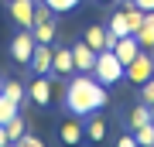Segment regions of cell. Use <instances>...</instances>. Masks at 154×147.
I'll return each instance as SVG.
<instances>
[{
	"mask_svg": "<svg viewBox=\"0 0 154 147\" xmlns=\"http://www.w3.org/2000/svg\"><path fill=\"white\" fill-rule=\"evenodd\" d=\"M151 123H154V103H151Z\"/></svg>",
	"mask_w": 154,
	"mask_h": 147,
	"instance_id": "83f0119b",
	"label": "cell"
},
{
	"mask_svg": "<svg viewBox=\"0 0 154 147\" xmlns=\"http://www.w3.org/2000/svg\"><path fill=\"white\" fill-rule=\"evenodd\" d=\"M0 89H4V79H0Z\"/></svg>",
	"mask_w": 154,
	"mask_h": 147,
	"instance_id": "f546056e",
	"label": "cell"
},
{
	"mask_svg": "<svg viewBox=\"0 0 154 147\" xmlns=\"http://www.w3.org/2000/svg\"><path fill=\"white\" fill-rule=\"evenodd\" d=\"M106 31H110L113 38L134 34V31H130V21H127V11H113V14H110V24H106Z\"/></svg>",
	"mask_w": 154,
	"mask_h": 147,
	"instance_id": "9a60e30c",
	"label": "cell"
},
{
	"mask_svg": "<svg viewBox=\"0 0 154 147\" xmlns=\"http://www.w3.org/2000/svg\"><path fill=\"white\" fill-rule=\"evenodd\" d=\"M45 4H48L55 14H69V11H75V7L82 4V0H45Z\"/></svg>",
	"mask_w": 154,
	"mask_h": 147,
	"instance_id": "44dd1931",
	"label": "cell"
},
{
	"mask_svg": "<svg viewBox=\"0 0 154 147\" xmlns=\"http://www.w3.org/2000/svg\"><path fill=\"white\" fill-rule=\"evenodd\" d=\"M82 41L89 44V48H96V51H103V48H113V44H116V38H113L110 31H106L103 24H93V27H86Z\"/></svg>",
	"mask_w": 154,
	"mask_h": 147,
	"instance_id": "ba28073f",
	"label": "cell"
},
{
	"mask_svg": "<svg viewBox=\"0 0 154 147\" xmlns=\"http://www.w3.org/2000/svg\"><path fill=\"white\" fill-rule=\"evenodd\" d=\"M96 48H89L86 41H75L72 44V58H75V72H93V65H96Z\"/></svg>",
	"mask_w": 154,
	"mask_h": 147,
	"instance_id": "30bf717a",
	"label": "cell"
},
{
	"mask_svg": "<svg viewBox=\"0 0 154 147\" xmlns=\"http://www.w3.org/2000/svg\"><path fill=\"white\" fill-rule=\"evenodd\" d=\"M130 4H137L140 11H154V0H130Z\"/></svg>",
	"mask_w": 154,
	"mask_h": 147,
	"instance_id": "484cf974",
	"label": "cell"
},
{
	"mask_svg": "<svg viewBox=\"0 0 154 147\" xmlns=\"http://www.w3.org/2000/svg\"><path fill=\"white\" fill-rule=\"evenodd\" d=\"M72 72H75L72 48H58V44H55V55H51V72H48V75H72Z\"/></svg>",
	"mask_w": 154,
	"mask_h": 147,
	"instance_id": "9c48e42d",
	"label": "cell"
},
{
	"mask_svg": "<svg viewBox=\"0 0 154 147\" xmlns=\"http://www.w3.org/2000/svg\"><path fill=\"white\" fill-rule=\"evenodd\" d=\"M113 55L123 62V69H127V65H130V62L140 55V41H137V34H123V38H116V44H113Z\"/></svg>",
	"mask_w": 154,
	"mask_h": 147,
	"instance_id": "52a82bcc",
	"label": "cell"
},
{
	"mask_svg": "<svg viewBox=\"0 0 154 147\" xmlns=\"http://www.w3.org/2000/svg\"><path fill=\"white\" fill-rule=\"evenodd\" d=\"M4 144H11V137H7V130H4V123H0V147Z\"/></svg>",
	"mask_w": 154,
	"mask_h": 147,
	"instance_id": "4316f807",
	"label": "cell"
},
{
	"mask_svg": "<svg viewBox=\"0 0 154 147\" xmlns=\"http://www.w3.org/2000/svg\"><path fill=\"white\" fill-rule=\"evenodd\" d=\"M7 11L17 27H34V0H7Z\"/></svg>",
	"mask_w": 154,
	"mask_h": 147,
	"instance_id": "5b68a950",
	"label": "cell"
},
{
	"mask_svg": "<svg viewBox=\"0 0 154 147\" xmlns=\"http://www.w3.org/2000/svg\"><path fill=\"white\" fill-rule=\"evenodd\" d=\"M116 144H120V147H137V137H134V130H127V133L116 137Z\"/></svg>",
	"mask_w": 154,
	"mask_h": 147,
	"instance_id": "d4e9b609",
	"label": "cell"
},
{
	"mask_svg": "<svg viewBox=\"0 0 154 147\" xmlns=\"http://www.w3.org/2000/svg\"><path fill=\"white\" fill-rule=\"evenodd\" d=\"M51 55H55V44H34V55H31L28 69L34 75H48L51 72Z\"/></svg>",
	"mask_w": 154,
	"mask_h": 147,
	"instance_id": "8992f818",
	"label": "cell"
},
{
	"mask_svg": "<svg viewBox=\"0 0 154 147\" xmlns=\"http://www.w3.org/2000/svg\"><path fill=\"white\" fill-rule=\"evenodd\" d=\"M134 34H137V41H140V48H144V51H154V11L144 14V24H140Z\"/></svg>",
	"mask_w": 154,
	"mask_h": 147,
	"instance_id": "4fadbf2b",
	"label": "cell"
},
{
	"mask_svg": "<svg viewBox=\"0 0 154 147\" xmlns=\"http://www.w3.org/2000/svg\"><path fill=\"white\" fill-rule=\"evenodd\" d=\"M4 130H7V137H11V144H14V140H21V137H24V130H28V127H24L21 116H11V120L4 123Z\"/></svg>",
	"mask_w": 154,
	"mask_h": 147,
	"instance_id": "d6986e66",
	"label": "cell"
},
{
	"mask_svg": "<svg viewBox=\"0 0 154 147\" xmlns=\"http://www.w3.org/2000/svg\"><path fill=\"white\" fill-rule=\"evenodd\" d=\"M17 109H21V103H14V99H7L0 93V123H7L11 116H17Z\"/></svg>",
	"mask_w": 154,
	"mask_h": 147,
	"instance_id": "ffe728a7",
	"label": "cell"
},
{
	"mask_svg": "<svg viewBox=\"0 0 154 147\" xmlns=\"http://www.w3.org/2000/svg\"><path fill=\"white\" fill-rule=\"evenodd\" d=\"M154 75V51H144L140 48V55L127 65V72H123V79L127 82H134V86H140V82H147Z\"/></svg>",
	"mask_w": 154,
	"mask_h": 147,
	"instance_id": "3957f363",
	"label": "cell"
},
{
	"mask_svg": "<svg viewBox=\"0 0 154 147\" xmlns=\"http://www.w3.org/2000/svg\"><path fill=\"white\" fill-rule=\"evenodd\" d=\"M140 103H147V106L154 103V75L147 82H140Z\"/></svg>",
	"mask_w": 154,
	"mask_h": 147,
	"instance_id": "603a6c76",
	"label": "cell"
},
{
	"mask_svg": "<svg viewBox=\"0 0 154 147\" xmlns=\"http://www.w3.org/2000/svg\"><path fill=\"white\" fill-rule=\"evenodd\" d=\"M144 123H151V106L147 103H137V106L130 109V116H127V127L137 130V127H144Z\"/></svg>",
	"mask_w": 154,
	"mask_h": 147,
	"instance_id": "e0dca14e",
	"label": "cell"
},
{
	"mask_svg": "<svg viewBox=\"0 0 154 147\" xmlns=\"http://www.w3.org/2000/svg\"><path fill=\"white\" fill-rule=\"evenodd\" d=\"M103 137H106V120H103V116H96V113H89V116H86V140L99 144Z\"/></svg>",
	"mask_w": 154,
	"mask_h": 147,
	"instance_id": "5bb4252c",
	"label": "cell"
},
{
	"mask_svg": "<svg viewBox=\"0 0 154 147\" xmlns=\"http://www.w3.org/2000/svg\"><path fill=\"white\" fill-rule=\"evenodd\" d=\"M28 96L38 106H48L51 103V82H48V75H34V82L28 86Z\"/></svg>",
	"mask_w": 154,
	"mask_h": 147,
	"instance_id": "8fae6325",
	"label": "cell"
},
{
	"mask_svg": "<svg viewBox=\"0 0 154 147\" xmlns=\"http://www.w3.org/2000/svg\"><path fill=\"white\" fill-rule=\"evenodd\" d=\"M106 103H110V93H106V86L99 82L93 72H82V75L69 79L65 86V109L72 116H86L96 113V109H103Z\"/></svg>",
	"mask_w": 154,
	"mask_h": 147,
	"instance_id": "6da1fadb",
	"label": "cell"
},
{
	"mask_svg": "<svg viewBox=\"0 0 154 147\" xmlns=\"http://www.w3.org/2000/svg\"><path fill=\"white\" fill-rule=\"evenodd\" d=\"M31 34L38 44H55V21H38L31 27Z\"/></svg>",
	"mask_w": 154,
	"mask_h": 147,
	"instance_id": "2e32d148",
	"label": "cell"
},
{
	"mask_svg": "<svg viewBox=\"0 0 154 147\" xmlns=\"http://www.w3.org/2000/svg\"><path fill=\"white\" fill-rule=\"evenodd\" d=\"M134 137H137V144L151 147V144H154V123H144V127H137V130H134Z\"/></svg>",
	"mask_w": 154,
	"mask_h": 147,
	"instance_id": "7402d4cb",
	"label": "cell"
},
{
	"mask_svg": "<svg viewBox=\"0 0 154 147\" xmlns=\"http://www.w3.org/2000/svg\"><path fill=\"white\" fill-rule=\"evenodd\" d=\"M17 147H41L45 140H41V137H34V133H28V130H24V137H21V140H14Z\"/></svg>",
	"mask_w": 154,
	"mask_h": 147,
	"instance_id": "cb8c5ba5",
	"label": "cell"
},
{
	"mask_svg": "<svg viewBox=\"0 0 154 147\" xmlns=\"http://www.w3.org/2000/svg\"><path fill=\"white\" fill-rule=\"evenodd\" d=\"M7 99H14V103H24V82H17V79H4V89H0Z\"/></svg>",
	"mask_w": 154,
	"mask_h": 147,
	"instance_id": "ac0fdd59",
	"label": "cell"
},
{
	"mask_svg": "<svg viewBox=\"0 0 154 147\" xmlns=\"http://www.w3.org/2000/svg\"><path fill=\"white\" fill-rule=\"evenodd\" d=\"M58 137H62V144H82V137H86V123H82V116H75V120H65Z\"/></svg>",
	"mask_w": 154,
	"mask_h": 147,
	"instance_id": "7c38bea8",
	"label": "cell"
},
{
	"mask_svg": "<svg viewBox=\"0 0 154 147\" xmlns=\"http://www.w3.org/2000/svg\"><path fill=\"white\" fill-rule=\"evenodd\" d=\"M34 34H31V27H21V31L14 34V41H11V58L17 62V65H28L31 62V55H34Z\"/></svg>",
	"mask_w": 154,
	"mask_h": 147,
	"instance_id": "277c9868",
	"label": "cell"
},
{
	"mask_svg": "<svg viewBox=\"0 0 154 147\" xmlns=\"http://www.w3.org/2000/svg\"><path fill=\"white\" fill-rule=\"evenodd\" d=\"M123 72H127V69H123V62L113 55V48H103V51L96 55L93 75H96L99 82H103V86H116V82L123 79Z\"/></svg>",
	"mask_w": 154,
	"mask_h": 147,
	"instance_id": "7a4b0ae2",
	"label": "cell"
},
{
	"mask_svg": "<svg viewBox=\"0 0 154 147\" xmlns=\"http://www.w3.org/2000/svg\"><path fill=\"white\" fill-rule=\"evenodd\" d=\"M99 4H110V0H99Z\"/></svg>",
	"mask_w": 154,
	"mask_h": 147,
	"instance_id": "f1b7e54d",
	"label": "cell"
}]
</instances>
